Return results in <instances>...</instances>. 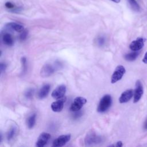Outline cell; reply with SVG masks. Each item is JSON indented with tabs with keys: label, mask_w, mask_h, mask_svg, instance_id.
Masks as SVG:
<instances>
[{
	"label": "cell",
	"mask_w": 147,
	"mask_h": 147,
	"mask_svg": "<svg viewBox=\"0 0 147 147\" xmlns=\"http://www.w3.org/2000/svg\"><path fill=\"white\" fill-rule=\"evenodd\" d=\"M112 103V98L110 95H105L100 99L98 108L97 111L98 113H104L111 106Z\"/></svg>",
	"instance_id": "cell-1"
},
{
	"label": "cell",
	"mask_w": 147,
	"mask_h": 147,
	"mask_svg": "<svg viewBox=\"0 0 147 147\" xmlns=\"http://www.w3.org/2000/svg\"><path fill=\"white\" fill-rule=\"evenodd\" d=\"M125 72H126V69L123 65H118L115 68L114 72L112 74V76L111 78V83L114 84L117 82L118 81L120 80L123 76Z\"/></svg>",
	"instance_id": "cell-2"
},
{
	"label": "cell",
	"mask_w": 147,
	"mask_h": 147,
	"mask_svg": "<svg viewBox=\"0 0 147 147\" xmlns=\"http://www.w3.org/2000/svg\"><path fill=\"white\" fill-rule=\"evenodd\" d=\"M87 102V99L82 96H78L75 98L73 103L70 107V110L71 111H76L80 110L83 105Z\"/></svg>",
	"instance_id": "cell-3"
},
{
	"label": "cell",
	"mask_w": 147,
	"mask_h": 147,
	"mask_svg": "<svg viewBox=\"0 0 147 147\" xmlns=\"http://www.w3.org/2000/svg\"><path fill=\"white\" fill-rule=\"evenodd\" d=\"M144 94V88L140 80H138L136 83V88L134 91L133 95V102H138Z\"/></svg>",
	"instance_id": "cell-4"
},
{
	"label": "cell",
	"mask_w": 147,
	"mask_h": 147,
	"mask_svg": "<svg viewBox=\"0 0 147 147\" xmlns=\"http://www.w3.org/2000/svg\"><path fill=\"white\" fill-rule=\"evenodd\" d=\"M103 138L96 135L95 133H89L87 135L85 138V144L87 146L96 144L102 142Z\"/></svg>",
	"instance_id": "cell-5"
},
{
	"label": "cell",
	"mask_w": 147,
	"mask_h": 147,
	"mask_svg": "<svg viewBox=\"0 0 147 147\" xmlns=\"http://www.w3.org/2000/svg\"><path fill=\"white\" fill-rule=\"evenodd\" d=\"M71 139V134L61 135L56 138L52 144L54 147H61L65 145Z\"/></svg>",
	"instance_id": "cell-6"
},
{
	"label": "cell",
	"mask_w": 147,
	"mask_h": 147,
	"mask_svg": "<svg viewBox=\"0 0 147 147\" xmlns=\"http://www.w3.org/2000/svg\"><path fill=\"white\" fill-rule=\"evenodd\" d=\"M56 71V67L51 64H46L40 71V75L42 78H47L52 75Z\"/></svg>",
	"instance_id": "cell-7"
},
{
	"label": "cell",
	"mask_w": 147,
	"mask_h": 147,
	"mask_svg": "<svg viewBox=\"0 0 147 147\" xmlns=\"http://www.w3.org/2000/svg\"><path fill=\"white\" fill-rule=\"evenodd\" d=\"M66 92V86L64 84L57 86L52 92L51 96L53 98L58 99L61 98L64 96Z\"/></svg>",
	"instance_id": "cell-8"
},
{
	"label": "cell",
	"mask_w": 147,
	"mask_h": 147,
	"mask_svg": "<svg viewBox=\"0 0 147 147\" xmlns=\"http://www.w3.org/2000/svg\"><path fill=\"white\" fill-rule=\"evenodd\" d=\"M144 45V38L142 37L137 38L133 40L129 45V48L133 51H138L141 50Z\"/></svg>",
	"instance_id": "cell-9"
},
{
	"label": "cell",
	"mask_w": 147,
	"mask_h": 147,
	"mask_svg": "<svg viewBox=\"0 0 147 147\" xmlns=\"http://www.w3.org/2000/svg\"><path fill=\"white\" fill-rule=\"evenodd\" d=\"M66 101V97L64 96L61 98L57 99L56 101L53 102L51 104V109L55 112H60L61 111L63 107L65 102Z\"/></svg>",
	"instance_id": "cell-10"
},
{
	"label": "cell",
	"mask_w": 147,
	"mask_h": 147,
	"mask_svg": "<svg viewBox=\"0 0 147 147\" xmlns=\"http://www.w3.org/2000/svg\"><path fill=\"white\" fill-rule=\"evenodd\" d=\"M50 138V134L46 132H42L39 136L38 140L36 141V146L37 147H43L47 144Z\"/></svg>",
	"instance_id": "cell-11"
},
{
	"label": "cell",
	"mask_w": 147,
	"mask_h": 147,
	"mask_svg": "<svg viewBox=\"0 0 147 147\" xmlns=\"http://www.w3.org/2000/svg\"><path fill=\"white\" fill-rule=\"evenodd\" d=\"M134 95V91L132 89H129L125 91H123L119 98V102L121 103H125L127 102H129L131 98L133 97Z\"/></svg>",
	"instance_id": "cell-12"
},
{
	"label": "cell",
	"mask_w": 147,
	"mask_h": 147,
	"mask_svg": "<svg viewBox=\"0 0 147 147\" xmlns=\"http://www.w3.org/2000/svg\"><path fill=\"white\" fill-rule=\"evenodd\" d=\"M51 86L49 84H44L38 91L37 94V97L40 99H42L45 98H46L50 91Z\"/></svg>",
	"instance_id": "cell-13"
},
{
	"label": "cell",
	"mask_w": 147,
	"mask_h": 147,
	"mask_svg": "<svg viewBox=\"0 0 147 147\" xmlns=\"http://www.w3.org/2000/svg\"><path fill=\"white\" fill-rule=\"evenodd\" d=\"M6 27L9 29H11L20 33L24 30V26L22 25L17 24L16 22H9L6 25Z\"/></svg>",
	"instance_id": "cell-14"
},
{
	"label": "cell",
	"mask_w": 147,
	"mask_h": 147,
	"mask_svg": "<svg viewBox=\"0 0 147 147\" xmlns=\"http://www.w3.org/2000/svg\"><path fill=\"white\" fill-rule=\"evenodd\" d=\"M2 41L3 43L7 46H12L14 44L13 37L10 33H5L2 36Z\"/></svg>",
	"instance_id": "cell-15"
},
{
	"label": "cell",
	"mask_w": 147,
	"mask_h": 147,
	"mask_svg": "<svg viewBox=\"0 0 147 147\" xmlns=\"http://www.w3.org/2000/svg\"><path fill=\"white\" fill-rule=\"evenodd\" d=\"M138 55H139V53L138 52V51H133L132 52L125 55L124 58L127 61H133L137 58V57L138 56Z\"/></svg>",
	"instance_id": "cell-16"
},
{
	"label": "cell",
	"mask_w": 147,
	"mask_h": 147,
	"mask_svg": "<svg viewBox=\"0 0 147 147\" xmlns=\"http://www.w3.org/2000/svg\"><path fill=\"white\" fill-rule=\"evenodd\" d=\"M36 115L35 114H33L28 117V118L27 119L26 123H27L28 127L29 129H32L34 127L36 123Z\"/></svg>",
	"instance_id": "cell-17"
},
{
	"label": "cell",
	"mask_w": 147,
	"mask_h": 147,
	"mask_svg": "<svg viewBox=\"0 0 147 147\" xmlns=\"http://www.w3.org/2000/svg\"><path fill=\"white\" fill-rule=\"evenodd\" d=\"M131 8L133 10L135 11H139L140 10V7L136 0H127Z\"/></svg>",
	"instance_id": "cell-18"
},
{
	"label": "cell",
	"mask_w": 147,
	"mask_h": 147,
	"mask_svg": "<svg viewBox=\"0 0 147 147\" xmlns=\"http://www.w3.org/2000/svg\"><path fill=\"white\" fill-rule=\"evenodd\" d=\"M17 132V128L15 126H12L9 129V131L7 134V139L8 141H10L11 139L13 138L14 135Z\"/></svg>",
	"instance_id": "cell-19"
},
{
	"label": "cell",
	"mask_w": 147,
	"mask_h": 147,
	"mask_svg": "<svg viewBox=\"0 0 147 147\" xmlns=\"http://www.w3.org/2000/svg\"><path fill=\"white\" fill-rule=\"evenodd\" d=\"M34 92V90L33 88H29L24 93L25 97L28 99H31L33 96Z\"/></svg>",
	"instance_id": "cell-20"
},
{
	"label": "cell",
	"mask_w": 147,
	"mask_h": 147,
	"mask_svg": "<svg viewBox=\"0 0 147 147\" xmlns=\"http://www.w3.org/2000/svg\"><path fill=\"white\" fill-rule=\"evenodd\" d=\"M21 62L22 64V68L23 73H25L27 69V63H26V59L25 57H22L21 59Z\"/></svg>",
	"instance_id": "cell-21"
},
{
	"label": "cell",
	"mask_w": 147,
	"mask_h": 147,
	"mask_svg": "<svg viewBox=\"0 0 147 147\" xmlns=\"http://www.w3.org/2000/svg\"><path fill=\"white\" fill-rule=\"evenodd\" d=\"M28 33L27 30H23L22 32H21V34H20V35L19 36L20 40L21 41L25 40L27 36H28Z\"/></svg>",
	"instance_id": "cell-22"
},
{
	"label": "cell",
	"mask_w": 147,
	"mask_h": 147,
	"mask_svg": "<svg viewBox=\"0 0 147 147\" xmlns=\"http://www.w3.org/2000/svg\"><path fill=\"white\" fill-rule=\"evenodd\" d=\"M105 38L103 37H100L98 38L97 40V42L98 44L100 45V46H102L104 44H105Z\"/></svg>",
	"instance_id": "cell-23"
},
{
	"label": "cell",
	"mask_w": 147,
	"mask_h": 147,
	"mask_svg": "<svg viewBox=\"0 0 147 147\" xmlns=\"http://www.w3.org/2000/svg\"><path fill=\"white\" fill-rule=\"evenodd\" d=\"M6 68V65L5 63H1L0 64V71H1V73H2L3 71H5Z\"/></svg>",
	"instance_id": "cell-24"
},
{
	"label": "cell",
	"mask_w": 147,
	"mask_h": 147,
	"mask_svg": "<svg viewBox=\"0 0 147 147\" xmlns=\"http://www.w3.org/2000/svg\"><path fill=\"white\" fill-rule=\"evenodd\" d=\"M5 6L7 9H13L14 7V5L12 3H11L10 2H7L5 3Z\"/></svg>",
	"instance_id": "cell-25"
},
{
	"label": "cell",
	"mask_w": 147,
	"mask_h": 147,
	"mask_svg": "<svg viewBox=\"0 0 147 147\" xmlns=\"http://www.w3.org/2000/svg\"><path fill=\"white\" fill-rule=\"evenodd\" d=\"M123 144H122V141H118L116 142L115 144H113V145H110V146H117V147H121L122 146Z\"/></svg>",
	"instance_id": "cell-26"
},
{
	"label": "cell",
	"mask_w": 147,
	"mask_h": 147,
	"mask_svg": "<svg viewBox=\"0 0 147 147\" xmlns=\"http://www.w3.org/2000/svg\"><path fill=\"white\" fill-rule=\"evenodd\" d=\"M142 62H143L144 64H147V52L145 53V55L144 56V57H143V59H142Z\"/></svg>",
	"instance_id": "cell-27"
},
{
	"label": "cell",
	"mask_w": 147,
	"mask_h": 147,
	"mask_svg": "<svg viewBox=\"0 0 147 147\" xmlns=\"http://www.w3.org/2000/svg\"><path fill=\"white\" fill-rule=\"evenodd\" d=\"M144 128L145 129L147 130V118H146V121H145V123H144Z\"/></svg>",
	"instance_id": "cell-28"
},
{
	"label": "cell",
	"mask_w": 147,
	"mask_h": 147,
	"mask_svg": "<svg viewBox=\"0 0 147 147\" xmlns=\"http://www.w3.org/2000/svg\"><path fill=\"white\" fill-rule=\"evenodd\" d=\"M111 1L115 2V3H119L121 1V0H111Z\"/></svg>",
	"instance_id": "cell-29"
}]
</instances>
